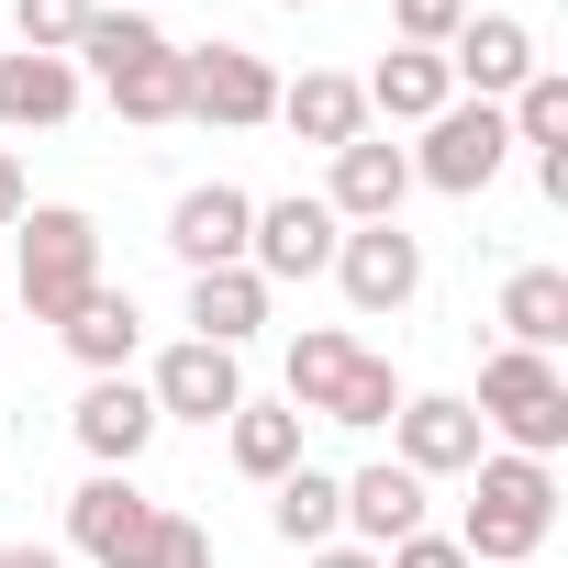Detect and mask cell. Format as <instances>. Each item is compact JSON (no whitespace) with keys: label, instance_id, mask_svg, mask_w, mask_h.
Masks as SVG:
<instances>
[{"label":"cell","instance_id":"6da1fadb","mask_svg":"<svg viewBox=\"0 0 568 568\" xmlns=\"http://www.w3.org/2000/svg\"><path fill=\"white\" fill-rule=\"evenodd\" d=\"M557 535V468L546 457H479L468 468V513H457V546H468V568H524L535 546Z\"/></svg>","mask_w":568,"mask_h":568},{"label":"cell","instance_id":"7a4b0ae2","mask_svg":"<svg viewBox=\"0 0 568 568\" xmlns=\"http://www.w3.org/2000/svg\"><path fill=\"white\" fill-rule=\"evenodd\" d=\"M468 413H479V435L501 457H546L557 468V446H568V368L557 357H524V346H490Z\"/></svg>","mask_w":568,"mask_h":568},{"label":"cell","instance_id":"3957f363","mask_svg":"<svg viewBox=\"0 0 568 568\" xmlns=\"http://www.w3.org/2000/svg\"><path fill=\"white\" fill-rule=\"evenodd\" d=\"M12 234H23V313H34V324H68V313L101 291V223H90L79 201H34Z\"/></svg>","mask_w":568,"mask_h":568},{"label":"cell","instance_id":"277c9868","mask_svg":"<svg viewBox=\"0 0 568 568\" xmlns=\"http://www.w3.org/2000/svg\"><path fill=\"white\" fill-rule=\"evenodd\" d=\"M402 156H413V190L479 201V190L513 168V123H501V101H446V112L424 123V145H402Z\"/></svg>","mask_w":568,"mask_h":568},{"label":"cell","instance_id":"5b68a950","mask_svg":"<svg viewBox=\"0 0 568 568\" xmlns=\"http://www.w3.org/2000/svg\"><path fill=\"white\" fill-rule=\"evenodd\" d=\"M324 278L346 291V313H357V324H390V313H413V302H424V234H402V223H346Z\"/></svg>","mask_w":568,"mask_h":568},{"label":"cell","instance_id":"8992f818","mask_svg":"<svg viewBox=\"0 0 568 568\" xmlns=\"http://www.w3.org/2000/svg\"><path fill=\"white\" fill-rule=\"evenodd\" d=\"M335 212H324V190H278V201H256V223H245V267L267 278V291H291V278H324L335 267Z\"/></svg>","mask_w":568,"mask_h":568},{"label":"cell","instance_id":"52a82bcc","mask_svg":"<svg viewBox=\"0 0 568 568\" xmlns=\"http://www.w3.org/2000/svg\"><path fill=\"white\" fill-rule=\"evenodd\" d=\"M179 68H190V123H223V134H256V123H278V68L256 57V45H179Z\"/></svg>","mask_w":568,"mask_h":568},{"label":"cell","instance_id":"ba28073f","mask_svg":"<svg viewBox=\"0 0 568 568\" xmlns=\"http://www.w3.org/2000/svg\"><path fill=\"white\" fill-rule=\"evenodd\" d=\"M156 513H168V501H145L134 468H90V479L68 490V557H90V568H134L145 535H156Z\"/></svg>","mask_w":568,"mask_h":568},{"label":"cell","instance_id":"9c48e42d","mask_svg":"<svg viewBox=\"0 0 568 568\" xmlns=\"http://www.w3.org/2000/svg\"><path fill=\"white\" fill-rule=\"evenodd\" d=\"M390 457L435 490V479H468V468L490 457V435H479V413H468L457 390H402V413H390Z\"/></svg>","mask_w":568,"mask_h":568},{"label":"cell","instance_id":"30bf717a","mask_svg":"<svg viewBox=\"0 0 568 568\" xmlns=\"http://www.w3.org/2000/svg\"><path fill=\"white\" fill-rule=\"evenodd\" d=\"M535 68H546V57H535V23H524V12H468V23L446 34V79H457V101H513Z\"/></svg>","mask_w":568,"mask_h":568},{"label":"cell","instance_id":"8fae6325","mask_svg":"<svg viewBox=\"0 0 568 568\" xmlns=\"http://www.w3.org/2000/svg\"><path fill=\"white\" fill-rule=\"evenodd\" d=\"M145 402H156V424H223V413L245 402V357H223V346L179 335V346L145 368Z\"/></svg>","mask_w":568,"mask_h":568},{"label":"cell","instance_id":"7c38bea8","mask_svg":"<svg viewBox=\"0 0 568 568\" xmlns=\"http://www.w3.org/2000/svg\"><path fill=\"white\" fill-rule=\"evenodd\" d=\"M245 223H256V190L190 179V190L168 201V256H179V267H245Z\"/></svg>","mask_w":568,"mask_h":568},{"label":"cell","instance_id":"4fadbf2b","mask_svg":"<svg viewBox=\"0 0 568 568\" xmlns=\"http://www.w3.org/2000/svg\"><path fill=\"white\" fill-rule=\"evenodd\" d=\"M402 201H413V156L390 134L335 145V168H324V212L335 223H402Z\"/></svg>","mask_w":568,"mask_h":568},{"label":"cell","instance_id":"5bb4252c","mask_svg":"<svg viewBox=\"0 0 568 568\" xmlns=\"http://www.w3.org/2000/svg\"><path fill=\"white\" fill-rule=\"evenodd\" d=\"M68 435H79L90 468H134V457L156 446V402H145V379H134V368H123V379H90V390L68 402Z\"/></svg>","mask_w":568,"mask_h":568},{"label":"cell","instance_id":"9a60e30c","mask_svg":"<svg viewBox=\"0 0 568 568\" xmlns=\"http://www.w3.org/2000/svg\"><path fill=\"white\" fill-rule=\"evenodd\" d=\"M424 513H435V490L402 468V457H368L357 479H346V546H402V535H424Z\"/></svg>","mask_w":568,"mask_h":568},{"label":"cell","instance_id":"2e32d148","mask_svg":"<svg viewBox=\"0 0 568 568\" xmlns=\"http://www.w3.org/2000/svg\"><path fill=\"white\" fill-rule=\"evenodd\" d=\"M79 101H90V79L68 57H23V45L0 57V134H57Z\"/></svg>","mask_w":568,"mask_h":568},{"label":"cell","instance_id":"e0dca14e","mask_svg":"<svg viewBox=\"0 0 568 568\" xmlns=\"http://www.w3.org/2000/svg\"><path fill=\"white\" fill-rule=\"evenodd\" d=\"M57 346H68L90 379H123V368L145 357V313H134V291H112V278H101V291H90L68 324H57Z\"/></svg>","mask_w":568,"mask_h":568},{"label":"cell","instance_id":"ac0fdd59","mask_svg":"<svg viewBox=\"0 0 568 568\" xmlns=\"http://www.w3.org/2000/svg\"><path fill=\"white\" fill-rule=\"evenodd\" d=\"M357 101H368V123H435L446 101H457V79H446V57H424V45H390L368 79H357Z\"/></svg>","mask_w":568,"mask_h":568},{"label":"cell","instance_id":"d6986e66","mask_svg":"<svg viewBox=\"0 0 568 568\" xmlns=\"http://www.w3.org/2000/svg\"><path fill=\"white\" fill-rule=\"evenodd\" d=\"M256 324H267V278H256V267H190V335H201V346L245 357Z\"/></svg>","mask_w":568,"mask_h":568},{"label":"cell","instance_id":"ffe728a7","mask_svg":"<svg viewBox=\"0 0 568 568\" xmlns=\"http://www.w3.org/2000/svg\"><path fill=\"white\" fill-rule=\"evenodd\" d=\"M278 123H291L302 145H357L368 134V101H357V79L346 68H302V79H278Z\"/></svg>","mask_w":568,"mask_h":568},{"label":"cell","instance_id":"44dd1931","mask_svg":"<svg viewBox=\"0 0 568 568\" xmlns=\"http://www.w3.org/2000/svg\"><path fill=\"white\" fill-rule=\"evenodd\" d=\"M490 324H501V346L557 357V346H568V267H513L501 302H490Z\"/></svg>","mask_w":568,"mask_h":568},{"label":"cell","instance_id":"7402d4cb","mask_svg":"<svg viewBox=\"0 0 568 568\" xmlns=\"http://www.w3.org/2000/svg\"><path fill=\"white\" fill-rule=\"evenodd\" d=\"M267 535H278V546H302V557L335 546V535H346V479L313 468V457H302L291 479H267Z\"/></svg>","mask_w":568,"mask_h":568},{"label":"cell","instance_id":"603a6c76","mask_svg":"<svg viewBox=\"0 0 568 568\" xmlns=\"http://www.w3.org/2000/svg\"><path fill=\"white\" fill-rule=\"evenodd\" d=\"M223 457H234L256 490H267V479H291V468H302V413H291V402H256V390H245V402L223 413Z\"/></svg>","mask_w":568,"mask_h":568},{"label":"cell","instance_id":"cb8c5ba5","mask_svg":"<svg viewBox=\"0 0 568 568\" xmlns=\"http://www.w3.org/2000/svg\"><path fill=\"white\" fill-rule=\"evenodd\" d=\"M145 57H168V34H156V12H112V0H101V12H90V34L68 45V68L90 79V90H112L123 68H145Z\"/></svg>","mask_w":568,"mask_h":568},{"label":"cell","instance_id":"d4e9b609","mask_svg":"<svg viewBox=\"0 0 568 568\" xmlns=\"http://www.w3.org/2000/svg\"><path fill=\"white\" fill-rule=\"evenodd\" d=\"M346 368H357V335L346 324H313V335H291V390H278V402H291L302 424H324L335 390H346Z\"/></svg>","mask_w":568,"mask_h":568},{"label":"cell","instance_id":"484cf974","mask_svg":"<svg viewBox=\"0 0 568 568\" xmlns=\"http://www.w3.org/2000/svg\"><path fill=\"white\" fill-rule=\"evenodd\" d=\"M101 101H112L123 123H190V68H179V45H168V57H145V68H123Z\"/></svg>","mask_w":568,"mask_h":568},{"label":"cell","instance_id":"4316f807","mask_svg":"<svg viewBox=\"0 0 568 568\" xmlns=\"http://www.w3.org/2000/svg\"><path fill=\"white\" fill-rule=\"evenodd\" d=\"M501 123H513V145H535V156L568 145V68H535V79L501 101Z\"/></svg>","mask_w":568,"mask_h":568},{"label":"cell","instance_id":"83f0119b","mask_svg":"<svg viewBox=\"0 0 568 568\" xmlns=\"http://www.w3.org/2000/svg\"><path fill=\"white\" fill-rule=\"evenodd\" d=\"M390 413H402V368H390L379 346H357V368H346V390H335V413H324V424L368 435V424H390Z\"/></svg>","mask_w":568,"mask_h":568},{"label":"cell","instance_id":"f1b7e54d","mask_svg":"<svg viewBox=\"0 0 568 568\" xmlns=\"http://www.w3.org/2000/svg\"><path fill=\"white\" fill-rule=\"evenodd\" d=\"M90 12L101 0H12V34H23V57H68L90 34Z\"/></svg>","mask_w":568,"mask_h":568},{"label":"cell","instance_id":"f546056e","mask_svg":"<svg viewBox=\"0 0 568 568\" xmlns=\"http://www.w3.org/2000/svg\"><path fill=\"white\" fill-rule=\"evenodd\" d=\"M479 12V0H390V34L402 45H424V57H446V34Z\"/></svg>","mask_w":568,"mask_h":568},{"label":"cell","instance_id":"4dcf8cb0","mask_svg":"<svg viewBox=\"0 0 568 568\" xmlns=\"http://www.w3.org/2000/svg\"><path fill=\"white\" fill-rule=\"evenodd\" d=\"M134 568H212V524L156 513V535H145V557H134Z\"/></svg>","mask_w":568,"mask_h":568},{"label":"cell","instance_id":"1f68e13d","mask_svg":"<svg viewBox=\"0 0 568 568\" xmlns=\"http://www.w3.org/2000/svg\"><path fill=\"white\" fill-rule=\"evenodd\" d=\"M379 568H468V546L424 524V535H402V546H379Z\"/></svg>","mask_w":568,"mask_h":568},{"label":"cell","instance_id":"d6a6232c","mask_svg":"<svg viewBox=\"0 0 568 568\" xmlns=\"http://www.w3.org/2000/svg\"><path fill=\"white\" fill-rule=\"evenodd\" d=\"M23 212H34V190H23V156H12V145H0V234H12Z\"/></svg>","mask_w":568,"mask_h":568},{"label":"cell","instance_id":"836d02e7","mask_svg":"<svg viewBox=\"0 0 568 568\" xmlns=\"http://www.w3.org/2000/svg\"><path fill=\"white\" fill-rule=\"evenodd\" d=\"M0 568H68V546H34V535H12V546H0Z\"/></svg>","mask_w":568,"mask_h":568},{"label":"cell","instance_id":"e575fe53","mask_svg":"<svg viewBox=\"0 0 568 568\" xmlns=\"http://www.w3.org/2000/svg\"><path fill=\"white\" fill-rule=\"evenodd\" d=\"M302 568H379V557H368V546H346V535H335V546H313V557H302Z\"/></svg>","mask_w":568,"mask_h":568},{"label":"cell","instance_id":"d590c367","mask_svg":"<svg viewBox=\"0 0 568 568\" xmlns=\"http://www.w3.org/2000/svg\"><path fill=\"white\" fill-rule=\"evenodd\" d=\"M112 12H156V0H112Z\"/></svg>","mask_w":568,"mask_h":568},{"label":"cell","instance_id":"8d00e7d4","mask_svg":"<svg viewBox=\"0 0 568 568\" xmlns=\"http://www.w3.org/2000/svg\"><path fill=\"white\" fill-rule=\"evenodd\" d=\"M278 12H313V0H278Z\"/></svg>","mask_w":568,"mask_h":568}]
</instances>
